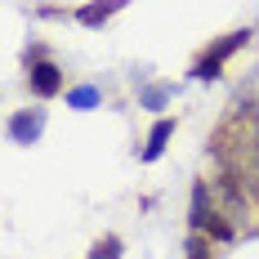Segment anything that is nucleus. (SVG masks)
<instances>
[{
	"instance_id": "obj_10",
	"label": "nucleus",
	"mask_w": 259,
	"mask_h": 259,
	"mask_svg": "<svg viewBox=\"0 0 259 259\" xmlns=\"http://www.w3.org/2000/svg\"><path fill=\"white\" fill-rule=\"evenodd\" d=\"M210 241H214V237L192 233V237H188V259H210Z\"/></svg>"
},
{
	"instance_id": "obj_4",
	"label": "nucleus",
	"mask_w": 259,
	"mask_h": 259,
	"mask_svg": "<svg viewBox=\"0 0 259 259\" xmlns=\"http://www.w3.org/2000/svg\"><path fill=\"white\" fill-rule=\"evenodd\" d=\"M170 134H175V121H170V116H161V121H156L152 130H148V143H143V161H156V156L165 152V143H170Z\"/></svg>"
},
{
	"instance_id": "obj_8",
	"label": "nucleus",
	"mask_w": 259,
	"mask_h": 259,
	"mask_svg": "<svg viewBox=\"0 0 259 259\" xmlns=\"http://www.w3.org/2000/svg\"><path fill=\"white\" fill-rule=\"evenodd\" d=\"M192 76H197V80H219V76H224V63L210 58V54H201V58L192 63Z\"/></svg>"
},
{
	"instance_id": "obj_2",
	"label": "nucleus",
	"mask_w": 259,
	"mask_h": 259,
	"mask_svg": "<svg viewBox=\"0 0 259 259\" xmlns=\"http://www.w3.org/2000/svg\"><path fill=\"white\" fill-rule=\"evenodd\" d=\"M27 85H31L36 99H54V94H63V72H58V63H50V58L27 63Z\"/></svg>"
},
{
	"instance_id": "obj_3",
	"label": "nucleus",
	"mask_w": 259,
	"mask_h": 259,
	"mask_svg": "<svg viewBox=\"0 0 259 259\" xmlns=\"http://www.w3.org/2000/svg\"><path fill=\"white\" fill-rule=\"evenodd\" d=\"M40 130H45V112H40V107L9 116V139H14V143H36V139H40Z\"/></svg>"
},
{
	"instance_id": "obj_7",
	"label": "nucleus",
	"mask_w": 259,
	"mask_h": 259,
	"mask_svg": "<svg viewBox=\"0 0 259 259\" xmlns=\"http://www.w3.org/2000/svg\"><path fill=\"white\" fill-rule=\"evenodd\" d=\"M67 107H76V112L99 107V90H94V85H76V90H67Z\"/></svg>"
},
{
	"instance_id": "obj_11",
	"label": "nucleus",
	"mask_w": 259,
	"mask_h": 259,
	"mask_svg": "<svg viewBox=\"0 0 259 259\" xmlns=\"http://www.w3.org/2000/svg\"><path fill=\"white\" fill-rule=\"evenodd\" d=\"M165 94H170L165 85H152V90L143 94V103H148V107H161V103H165Z\"/></svg>"
},
{
	"instance_id": "obj_5",
	"label": "nucleus",
	"mask_w": 259,
	"mask_h": 259,
	"mask_svg": "<svg viewBox=\"0 0 259 259\" xmlns=\"http://www.w3.org/2000/svg\"><path fill=\"white\" fill-rule=\"evenodd\" d=\"M116 9H125V0H94V5H80L76 18H80L85 27H99V23H107Z\"/></svg>"
},
{
	"instance_id": "obj_1",
	"label": "nucleus",
	"mask_w": 259,
	"mask_h": 259,
	"mask_svg": "<svg viewBox=\"0 0 259 259\" xmlns=\"http://www.w3.org/2000/svg\"><path fill=\"white\" fill-rule=\"evenodd\" d=\"M188 224H192V233H206L214 241H233L237 228L224 219V210L210 201V183H192V210H188Z\"/></svg>"
},
{
	"instance_id": "obj_6",
	"label": "nucleus",
	"mask_w": 259,
	"mask_h": 259,
	"mask_svg": "<svg viewBox=\"0 0 259 259\" xmlns=\"http://www.w3.org/2000/svg\"><path fill=\"white\" fill-rule=\"evenodd\" d=\"M246 40H250V27H237V31H228L224 40H214V45H210L206 54H210V58H219V63H228V58H233V54L241 50Z\"/></svg>"
},
{
	"instance_id": "obj_9",
	"label": "nucleus",
	"mask_w": 259,
	"mask_h": 259,
	"mask_svg": "<svg viewBox=\"0 0 259 259\" xmlns=\"http://www.w3.org/2000/svg\"><path fill=\"white\" fill-rule=\"evenodd\" d=\"M121 237H99L94 241V250H90V259H121Z\"/></svg>"
}]
</instances>
